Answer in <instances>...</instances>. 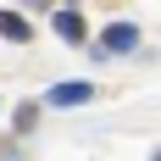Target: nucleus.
Here are the masks:
<instances>
[{
    "label": "nucleus",
    "mask_w": 161,
    "mask_h": 161,
    "mask_svg": "<svg viewBox=\"0 0 161 161\" xmlns=\"http://www.w3.org/2000/svg\"><path fill=\"white\" fill-rule=\"evenodd\" d=\"M56 33H61L67 45H83V17L78 11H61V17H56Z\"/></svg>",
    "instance_id": "7ed1b4c3"
},
{
    "label": "nucleus",
    "mask_w": 161,
    "mask_h": 161,
    "mask_svg": "<svg viewBox=\"0 0 161 161\" xmlns=\"http://www.w3.org/2000/svg\"><path fill=\"white\" fill-rule=\"evenodd\" d=\"M22 6H50V0H22Z\"/></svg>",
    "instance_id": "39448f33"
},
{
    "label": "nucleus",
    "mask_w": 161,
    "mask_h": 161,
    "mask_svg": "<svg viewBox=\"0 0 161 161\" xmlns=\"http://www.w3.org/2000/svg\"><path fill=\"white\" fill-rule=\"evenodd\" d=\"M89 95H95L89 83H56V89H50V106H83Z\"/></svg>",
    "instance_id": "f257e3e1"
},
{
    "label": "nucleus",
    "mask_w": 161,
    "mask_h": 161,
    "mask_svg": "<svg viewBox=\"0 0 161 161\" xmlns=\"http://www.w3.org/2000/svg\"><path fill=\"white\" fill-rule=\"evenodd\" d=\"M156 161H161V156H156Z\"/></svg>",
    "instance_id": "423d86ee"
},
{
    "label": "nucleus",
    "mask_w": 161,
    "mask_h": 161,
    "mask_svg": "<svg viewBox=\"0 0 161 161\" xmlns=\"http://www.w3.org/2000/svg\"><path fill=\"white\" fill-rule=\"evenodd\" d=\"M0 39H11V45H28V39H33V28H28L17 11H0Z\"/></svg>",
    "instance_id": "f03ea898"
},
{
    "label": "nucleus",
    "mask_w": 161,
    "mask_h": 161,
    "mask_svg": "<svg viewBox=\"0 0 161 161\" xmlns=\"http://www.w3.org/2000/svg\"><path fill=\"white\" fill-rule=\"evenodd\" d=\"M133 45H139V33H133L128 22H117V28L106 33V45H100V50H133Z\"/></svg>",
    "instance_id": "20e7f679"
}]
</instances>
